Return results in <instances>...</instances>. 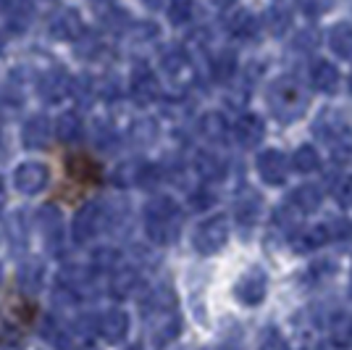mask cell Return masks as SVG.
<instances>
[{"label":"cell","mask_w":352,"mask_h":350,"mask_svg":"<svg viewBox=\"0 0 352 350\" xmlns=\"http://www.w3.org/2000/svg\"><path fill=\"white\" fill-rule=\"evenodd\" d=\"M126 316L124 313H118V311H113V313H108L103 319V324H100V329H103V337L108 340V342H118L121 337L126 335Z\"/></svg>","instance_id":"cell-10"},{"label":"cell","mask_w":352,"mask_h":350,"mask_svg":"<svg viewBox=\"0 0 352 350\" xmlns=\"http://www.w3.org/2000/svg\"><path fill=\"white\" fill-rule=\"evenodd\" d=\"M40 229H43V240L47 243V248L58 250L60 234H63V219H60L56 205H43V211H40Z\"/></svg>","instance_id":"cell-5"},{"label":"cell","mask_w":352,"mask_h":350,"mask_svg":"<svg viewBox=\"0 0 352 350\" xmlns=\"http://www.w3.org/2000/svg\"><path fill=\"white\" fill-rule=\"evenodd\" d=\"M66 169H69V174L76 182H95L100 176V169L89 158H85V156H69L66 158Z\"/></svg>","instance_id":"cell-9"},{"label":"cell","mask_w":352,"mask_h":350,"mask_svg":"<svg viewBox=\"0 0 352 350\" xmlns=\"http://www.w3.org/2000/svg\"><path fill=\"white\" fill-rule=\"evenodd\" d=\"M98 219H100V208L98 205H85L74 219V240L76 243L89 240L98 229Z\"/></svg>","instance_id":"cell-7"},{"label":"cell","mask_w":352,"mask_h":350,"mask_svg":"<svg viewBox=\"0 0 352 350\" xmlns=\"http://www.w3.org/2000/svg\"><path fill=\"white\" fill-rule=\"evenodd\" d=\"M45 282V266L37 258H30L19 266V287L27 292V295H34V292L43 290Z\"/></svg>","instance_id":"cell-6"},{"label":"cell","mask_w":352,"mask_h":350,"mask_svg":"<svg viewBox=\"0 0 352 350\" xmlns=\"http://www.w3.org/2000/svg\"><path fill=\"white\" fill-rule=\"evenodd\" d=\"M40 335L50 342V345H58V348H63L66 345V332L60 329V324L53 316H45L43 324H40Z\"/></svg>","instance_id":"cell-13"},{"label":"cell","mask_w":352,"mask_h":350,"mask_svg":"<svg viewBox=\"0 0 352 350\" xmlns=\"http://www.w3.org/2000/svg\"><path fill=\"white\" fill-rule=\"evenodd\" d=\"M0 282H3V266H0Z\"/></svg>","instance_id":"cell-18"},{"label":"cell","mask_w":352,"mask_h":350,"mask_svg":"<svg viewBox=\"0 0 352 350\" xmlns=\"http://www.w3.org/2000/svg\"><path fill=\"white\" fill-rule=\"evenodd\" d=\"M3 11H6V19H8L11 30H24L32 19V0H6Z\"/></svg>","instance_id":"cell-8"},{"label":"cell","mask_w":352,"mask_h":350,"mask_svg":"<svg viewBox=\"0 0 352 350\" xmlns=\"http://www.w3.org/2000/svg\"><path fill=\"white\" fill-rule=\"evenodd\" d=\"M184 14H187V3H184V0H179V3H174V11H171V19H174V21H182V19H184Z\"/></svg>","instance_id":"cell-14"},{"label":"cell","mask_w":352,"mask_h":350,"mask_svg":"<svg viewBox=\"0 0 352 350\" xmlns=\"http://www.w3.org/2000/svg\"><path fill=\"white\" fill-rule=\"evenodd\" d=\"M0 350H27L24 332L16 324H0Z\"/></svg>","instance_id":"cell-11"},{"label":"cell","mask_w":352,"mask_h":350,"mask_svg":"<svg viewBox=\"0 0 352 350\" xmlns=\"http://www.w3.org/2000/svg\"><path fill=\"white\" fill-rule=\"evenodd\" d=\"M56 132H58L60 143H74V140H79V134H82V121H79L76 114H63V116L58 119Z\"/></svg>","instance_id":"cell-12"},{"label":"cell","mask_w":352,"mask_h":350,"mask_svg":"<svg viewBox=\"0 0 352 350\" xmlns=\"http://www.w3.org/2000/svg\"><path fill=\"white\" fill-rule=\"evenodd\" d=\"M69 90H72V79H69V74L63 72V69H50V72H45L43 76H40V82H37V92H40V98L47 103L63 101V98L69 95Z\"/></svg>","instance_id":"cell-2"},{"label":"cell","mask_w":352,"mask_h":350,"mask_svg":"<svg viewBox=\"0 0 352 350\" xmlns=\"http://www.w3.org/2000/svg\"><path fill=\"white\" fill-rule=\"evenodd\" d=\"M50 121L47 116H32L27 119V124H24V130H21V143L32 150H43V147L50 145Z\"/></svg>","instance_id":"cell-4"},{"label":"cell","mask_w":352,"mask_h":350,"mask_svg":"<svg viewBox=\"0 0 352 350\" xmlns=\"http://www.w3.org/2000/svg\"><path fill=\"white\" fill-rule=\"evenodd\" d=\"M82 16L76 14L74 8H63L58 14L50 19L47 24V32L56 37V40H76L82 34Z\"/></svg>","instance_id":"cell-3"},{"label":"cell","mask_w":352,"mask_h":350,"mask_svg":"<svg viewBox=\"0 0 352 350\" xmlns=\"http://www.w3.org/2000/svg\"><path fill=\"white\" fill-rule=\"evenodd\" d=\"M147 6H150V8H161V3L163 0H145Z\"/></svg>","instance_id":"cell-16"},{"label":"cell","mask_w":352,"mask_h":350,"mask_svg":"<svg viewBox=\"0 0 352 350\" xmlns=\"http://www.w3.org/2000/svg\"><path fill=\"white\" fill-rule=\"evenodd\" d=\"M6 205V185H3V176H0V211Z\"/></svg>","instance_id":"cell-15"},{"label":"cell","mask_w":352,"mask_h":350,"mask_svg":"<svg viewBox=\"0 0 352 350\" xmlns=\"http://www.w3.org/2000/svg\"><path fill=\"white\" fill-rule=\"evenodd\" d=\"M50 182V169L43 161H27L21 166H16L14 185L21 195H40Z\"/></svg>","instance_id":"cell-1"},{"label":"cell","mask_w":352,"mask_h":350,"mask_svg":"<svg viewBox=\"0 0 352 350\" xmlns=\"http://www.w3.org/2000/svg\"><path fill=\"white\" fill-rule=\"evenodd\" d=\"M3 140H6V137H3V130H0V150H3Z\"/></svg>","instance_id":"cell-17"}]
</instances>
